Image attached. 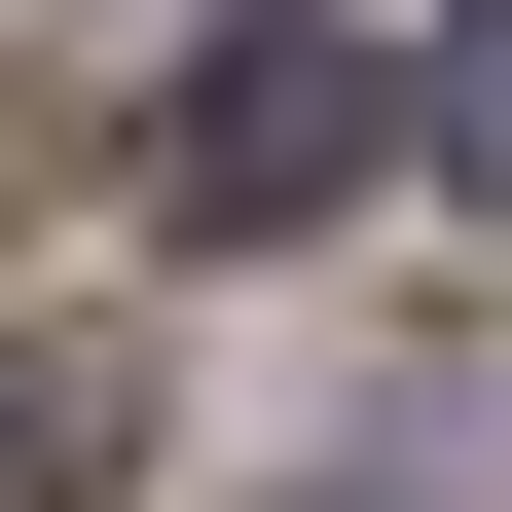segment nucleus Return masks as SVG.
<instances>
[{
	"mask_svg": "<svg viewBox=\"0 0 512 512\" xmlns=\"http://www.w3.org/2000/svg\"><path fill=\"white\" fill-rule=\"evenodd\" d=\"M366 147H403V110H366V74H330V37H220V74H183V110H147V220H183V256H256V220H330V183H366Z\"/></svg>",
	"mask_w": 512,
	"mask_h": 512,
	"instance_id": "obj_1",
	"label": "nucleus"
},
{
	"mask_svg": "<svg viewBox=\"0 0 512 512\" xmlns=\"http://www.w3.org/2000/svg\"><path fill=\"white\" fill-rule=\"evenodd\" d=\"M403 147H439V183L512 220V0H439V74H403Z\"/></svg>",
	"mask_w": 512,
	"mask_h": 512,
	"instance_id": "obj_2",
	"label": "nucleus"
},
{
	"mask_svg": "<svg viewBox=\"0 0 512 512\" xmlns=\"http://www.w3.org/2000/svg\"><path fill=\"white\" fill-rule=\"evenodd\" d=\"M0 512H37V476H0Z\"/></svg>",
	"mask_w": 512,
	"mask_h": 512,
	"instance_id": "obj_3",
	"label": "nucleus"
}]
</instances>
